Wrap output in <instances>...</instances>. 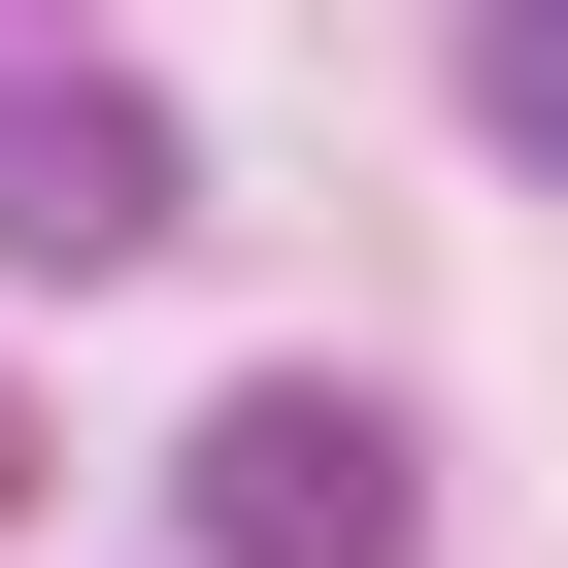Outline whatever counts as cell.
<instances>
[{
  "label": "cell",
  "instance_id": "3957f363",
  "mask_svg": "<svg viewBox=\"0 0 568 568\" xmlns=\"http://www.w3.org/2000/svg\"><path fill=\"white\" fill-rule=\"evenodd\" d=\"M468 101H501V168H568V0H468Z\"/></svg>",
  "mask_w": 568,
  "mask_h": 568
},
{
  "label": "cell",
  "instance_id": "7a4b0ae2",
  "mask_svg": "<svg viewBox=\"0 0 568 568\" xmlns=\"http://www.w3.org/2000/svg\"><path fill=\"white\" fill-rule=\"evenodd\" d=\"M168 201H201V134H168L134 68L0 34V267H168Z\"/></svg>",
  "mask_w": 568,
  "mask_h": 568
},
{
  "label": "cell",
  "instance_id": "277c9868",
  "mask_svg": "<svg viewBox=\"0 0 568 568\" xmlns=\"http://www.w3.org/2000/svg\"><path fill=\"white\" fill-rule=\"evenodd\" d=\"M0 501H34V402H0Z\"/></svg>",
  "mask_w": 568,
  "mask_h": 568
},
{
  "label": "cell",
  "instance_id": "5b68a950",
  "mask_svg": "<svg viewBox=\"0 0 568 568\" xmlns=\"http://www.w3.org/2000/svg\"><path fill=\"white\" fill-rule=\"evenodd\" d=\"M0 34H68V0H0Z\"/></svg>",
  "mask_w": 568,
  "mask_h": 568
},
{
  "label": "cell",
  "instance_id": "6da1fadb",
  "mask_svg": "<svg viewBox=\"0 0 568 568\" xmlns=\"http://www.w3.org/2000/svg\"><path fill=\"white\" fill-rule=\"evenodd\" d=\"M168 501H201V568H402V535H435V468H402V402H335V368H234Z\"/></svg>",
  "mask_w": 568,
  "mask_h": 568
}]
</instances>
